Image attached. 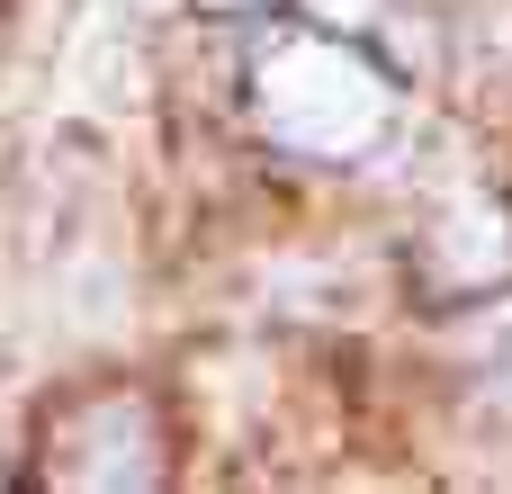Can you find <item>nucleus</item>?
<instances>
[{
    "label": "nucleus",
    "instance_id": "obj_5",
    "mask_svg": "<svg viewBox=\"0 0 512 494\" xmlns=\"http://www.w3.org/2000/svg\"><path fill=\"white\" fill-rule=\"evenodd\" d=\"M207 9H252V0H207Z\"/></svg>",
    "mask_w": 512,
    "mask_h": 494
},
{
    "label": "nucleus",
    "instance_id": "obj_2",
    "mask_svg": "<svg viewBox=\"0 0 512 494\" xmlns=\"http://www.w3.org/2000/svg\"><path fill=\"white\" fill-rule=\"evenodd\" d=\"M63 486H153V414L135 405V396H108L99 414H81L72 432H63Z\"/></svg>",
    "mask_w": 512,
    "mask_h": 494
},
{
    "label": "nucleus",
    "instance_id": "obj_4",
    "mask_svg": "<svg viewBox=\"0 0 512 494\" xmlns=\"http://www.w3.org/2000/svg\"><path fill=\"white\" fill-rule=\"evenodd\" d=\"M369 0H315V18H360Z\"/></svg>",
    "mask_w": 512,
    "mask_h": 494
},
{
    "label": "nucleus",
    "instance_id": "obj_3",
    "mask_svg": "<svg viewBox=\"0 0 512 494\" xmlns=\"http://www.w3.org/2000/svg\"><path fill=\"white\" fill-rule=\"evenodd\" d=\"M504 261H512V225H504V207H468V216H450V225H441V270H450L459 288L495 279Z\"/></svg>",
    "mask_w": 512,
    "mask_h": 494
},
{
    "label": "nucleus",
    "instance_id": "obj_1",
    "mask_svg": "<svg viewBox=\"0 0 512 494\" xmlns=\"http://www.w3.org/2000/svg\"><path fill=\"white\" fill-rule=\"evenodd\" d=\"M252 99H261V126H270L279 144L315 153V162L369 153V144L387 135V108H396L387 72H378L369 54H351L342 36H288V45H270Z\"/></svg>",
    "mask_w": 512,
    "mask_h": 494
}]
</instances>
